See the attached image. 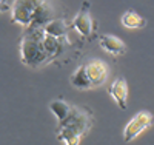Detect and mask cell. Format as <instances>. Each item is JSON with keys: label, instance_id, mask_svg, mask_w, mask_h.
Returning a JSON list of instances; mask_svg holds the SVG:
<instances>
[{"label": "cell", "instance_id": "obj_12", "mask_svg": "<svg viewBox=\"0 0 154 145\" xmlns=\"http://www.w3.org/2000/svg\"><path fill=\"white\" fill-rule=\"evenodd\" d=\"M43 33L51 36V37H63L66 34V26L62 20H49L45 26H43Z\"/></svg>", "mask_w": 154, "mask_h": 145}, {"label": "cell", "instance_id": "obj_1", "mask_svg": "<svg viewBox=\"0 0 154 145\" xmlns=\"http://www.w3.org/2000/svg\"><path fill=\"white\" fill-rule=\"evenodd\" d=\"M91 125V113L80 107H72L69 114L57 124V139L62 142V145H79L80 139L86 131H89Z\"/></svg>", "mask_w": 154, "mask_h": 145}, {"label": "cell", "instance_id": "obj_7", "mask_svg": "<svg viewBox=\"0 0 154 145\" xmlns=\"http://www.w3.org/2000/svg\"><path fill=\"white\" fill-rule=\"evenodd\" d=\"M100 45L106 52L112 56H122L126 52V43L122 39L111 36V34H102L100 36Z\"/></svg>", "mask_w": 154, "mask_h": 145}, {"label": "cell", "instance_id": "obj_4", "mask_svg": "<svg viewBox=\"0 0 154 145\" xmlns=\"http://www.w3.org/2000/svg\"><path fill=\"white\" fill-rule=\"evenodd\" d=\"M154 124V116L148 111H140L137 113L133 119L126 124L125 130H123V140L128 142H133L143 130L149 128Z\"/></svg>", "mask_w": 154, "mask_h": 145}, {"label": "cell", "instance_id": "obj_14", "mask_svg": "<svg viewBox=\"0 0 154 145\" xmlns=\"http://www.w3.org/2000/svg\"><path fill=\"white\" fill-rule=\"evenodd\" d=\"M2 3H5V2H3V0H0V5H2Z\"/></svg>", "mask_w": 154, "mask_h": 145}, {"label": "cell", "instance_id": "obj_6", "mask_svg": "<svg viewBox=\"0 0 154 145\" xmlns=\"http://www.w3.org/2000/svg\"><path fill=\"white\" fill-rule=\"evenodd\" d=\"M89 2H85L82 3V8L79 11V14L75 16L74 22H72V26L79 31L82 36H91L93 34V19H91V9H89Z\"/></svg>", "mask_w": 154, "mask_h": 145}, {"label": "cell", "instance_id": "obj_2", "mask_svg": "<svg viewBox=\"0 0 154 145\" xmlns=\"http://www.w3.org/2000/svg\"><path fill=\"white\" fill-rule=\"evenodd\" d=\"M43 26L29 25L26 26V33L23 34L20 42V57L22 62L31 68H38L48 62V56L43 49Z\"/></svg>", "mask_w": 154, "mask_h": 145}, {"label": "cell", "instance_id": "obj_5", "mask_svg": "<svg viewBox=\"0 0 154 145\" xmlns=\"http://www.w3.org/2000/svg\"><path fill=\"white\" fill-rule=\"evenodd\" d=\"M85 71H86V76L91 82L93 88L94 87H100L106 82L108 79V67L105 62L102 60H89L88 63H85Z\"/></svg>", "mask_w": 154, "mask_h": 145}, {"label": "cell", "instance_id": "obj_10", "mask_svg": "<svg viewBox=\"0 0 154 145\" xmlns=\"http://www.w3.org/2000/svg\"><path fill=\"white\" fill-rule=\"evenodd\" d=\"M122 25L126 26V28L136 30V28H143L146 25V20L143 17H140L136 11H128L122 16Z\"/></svg>", "mask_w": 154, "mask_h": 145}, {"label": "cell", "instance_id": "obj_9", "mask_svg": "<svg viewBox=\"0 0 154 145\" xmlns=\"http://www.w3.org/2000/svg\"><path fill=\"white\" fill-rule=\"evenodd\" d=\"M71 85L77 90H91L93 85L91 82H89V79L86 76V71H85V65H82V67H79L75 70V73L71 76Z\"/></svg>", "mask_w": 154, "mask_h": 145}, {"label": "cell", "instance_id": "obj_13", "mask_svg": "<svg viewBox=\"0 0 154 145\" xmlns=\"http://www.w3.org/2000/svg\"><path fill=\"white\" fill-rule=\"evenodd\" d=\"M42 45H43V49L46 52L48 59L49 57H54L57 52H59V48H60V43L56 37H51L48 34L43 36V40H42Z\"/></svg>", "mask_w": 154, "mask_h": 145}, {"label": "cell", "instance_id": "obj_3", "mask_svg": "<svg viewBox=\"0 0 154 145\" xmlns=\"http://www.w3.org/2000/svg\"><path fill=\"white\" fill-rule=\"evenodd\" d=\"M43 5H46V0H14L11 8V19L19 25L29 26Z\"/></svg>", "mask_w": 154, "mask_h": 145}, {"label": "cell", "instance_id": "obj_8", "mask_svg": "<svg viewBox=\"0 0 154 145\" xmlns=\"http://www.w3.org/2000/svg\"><path fill=\"white\" fill-rule=\"evenodd\" d=\"M109 94L112 99L117 102L120 110H126V97H128V84L123 77H119L111 84L109 87Z\"/></svg>", "mask_w": 154, "mask_h": 145}, {"label": "cell", "instance_id": "obj_11", "mask_svg": "<svg viewBox=\"0 0 154 145\" xmlns=\"http://www.w3.org/2000/svg\"><path fill=\"white\" fill-rule=\"evenodd\" d=\"M71 108H72L71 105H69L68 102H65V100H62V99H56V100H53V102L49 103V110L56 114V117H57L59 122L63 121V119H65V117L69 114Z\"/></svg>", "mask_w": 154, "mask_h": 145}]
</instances>
